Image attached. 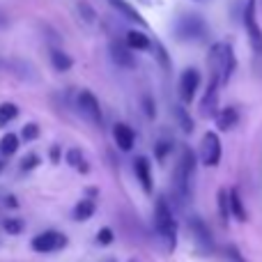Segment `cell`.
I'll list each match as a JSON object with an SVG mask.
<instances>
[{
	"instance_id": "7",
	"label": "cell",
	"mask_w": 262,
	"mask_h": 262,
	"mask_svg": "<svg viewBox=\"0 0 262 262\" xmlns=\"http://www.w3.org/2000/svg\"><path fill=\"white\" fill-rule=\"evenodd\" d=\"M198 85H200V72L193 67L184 69L180 76V99L182 104H191L195 97V92H198Z\"/></svg>"
},
{
	"instance_id": "9",
	"label": "cell",
	"mask_w": 262,
	"mask_h": 262,
	"mask_svg": "<svg viewBox=\"0 0 262 262\" xmlns=\"http://www.w3.org/2000/svg\"><path fill=\"white\" fill-rule=\"evenodd\" d=\"M189 228H191V235H193L198 249L203 251V253H209V251H212V232L207 230L205 221L200 216H191L189 219Z\"/></svg>"
},
{
	"instance_id": "32",
	"label": "cell",
	"mask_w": 262,
	"mask_h": 262,
	"mask_svg": "<svg viewBox=\"0 0 262 262\" xmlns=\"http://www.w3.org/2000/svg\"><path fill=\"white\" fill-rule=\"evenodd\" d=\"M49 154H51V161H53V163H55V161H60V147H58V145H53Z\"/></svg>"
},
{
	"instance_id": "14",
	"label": "cell",
	"mask_w": 262,
	"mask_h": 262,
	"mask_svg": "<svg viewBox=\"0 0 262 262\" xmlns=\"http://www.w3.org/2000/svg\"><path fill=\"white\" fill-rule=\"evenodd\" d=\"M237 118H239V115H237V111L232 108V106H228V108H223L221 113L216 115V127L221 131H230L237 124Z\"/></svg>"
},
{
	"instance_id": "29",
	"label": "cell",
	"mask_w": 262,
	"mask_h": 262,
	"mask_svg": "<svg viewBox=\"0 0 262 262\" xmlns=\"http://www.w3.org/2000/svg\"><path fill=\"white\" fill-rule=\"evenodd\" d=\"M226 253H228V258H230L232 262H246V260L239 255V251H237L235 246H228V249H226Z\"/></svg>"
},
{
	"instance_id": "34",
	"label": "cell",
	"mask_w": 262,
	"mask_h": 262,
	"mask_svg": "<svg viewBox=\"0 0 262 262\" xmlns=\"http://www.w3.org/2000/svg\"><path fill=\"white\" fill-rule=\"evenodd\" d=\"M0 170H3V163H0Z\"/></svg>"
},
{
	"instance_id": "30",
	"label": "cell",
	"mask_w": 262,
	"mask_h": 262,
	"mask_svg": "<svg viewBox=\"0 0 262 262\" xmlns=\"http://www.w3.org/2000/svg\"><path fill=\"white\" fill-rule=\"evenodd\" d=\"M157 55H159V62H163V67H170V60H168V55H166V51H163L161 49V46H159V49H157Z\"/></svg>"
},
{
	"instance_id": "35",
	"label": "cell",
	"mask_w": 262,
	"mask_h": 262,
	"mask_svg": "<svg viewBox=\"0 0 262 262\" xmlns=\"http://www.w3.org/2000/svg\"><path fill=\"white\" fill-rule=\"evenodd\" d=\"M131 262H136V260H131Z\"/></svg>"
},
{
	"instance_id": "21",
	"label": "cell",
	"mask_w": 262,
	"mask_h": 262,
	"mask_svg": "<svg viewBox=\"0 0 262 262\" xmlns=\"http://www.w3.org/2000/svg\"><path fill=\"white\" fill-rule=\"evenodd\" d=\"M3 228H5V232H9V235H21L26 223H23L21 219H5Z\"/></svg>"
},
{
	"instance_id": "5",
	"label": "cell",
	"mask_w": 262,
	"mask_h": 262,
	"mask_svg": "<svg viewBox=\"0 0 262 262\" xmlns=\"http://www.w3.org/2000/svg\"><path fill=\"white\" fill-rule=\"evenodd\" d=\"M244 26L249 32V41L253 46L255 53H262V28L258 26V18H255V0H249L244 7Z\"/></svg>"
},
{
	"instance_id": "18",
	"label": "cell",
	"mask_w": 262,
	"mask_h": 262,
	"mask_svg": "<svg viewBox=\"0 0 262 262\" xmlns=\"http://www.w3.org/2000/svg\"><path fill=\"white\" fill-rule=\"evenodd\" d=\"M18 149V136L16 134H5L3 138H0V152L3 154H14Z\"/></svg>"
},
{
	"instance_id": "19",
	"label": "cell",
	"mask_w": 262,
	"mask_h": 262,
	"mask_svg": "<svg viewBox=\"0 0 262 262\" xmlns=\"http://www.w3.org/2000/svg\"><path fill=\"white\" fill-rule=\"evenodd\" d=\"M16 115H18L16 104H9V101L0 104V127H5L7 122H12V120L16 118Z\"/></svg>"
},
{
	"instance_id": "16",
	"label": "cell",
	"mask_w": 262,
	"mask_h": 262,
	"mask_svg": "<svg viewBox=\"0 0 262 262\" xmlns=\"http://www.w3.org/2000/svg\"><path fill=\"white\" fill-rule=\"evenodd\" d=\"M51 64H53L58 72H69V69H72V58H69L67 53H62V51L53 49L51 51Z\"/></svg>"
},
{
	"instance_id": "13",
	"label": "cell",
	"mask_w": 262,
	"mask_h": 262,
	"mask_svg": "<svg viewBox=\"0 0 262 262\" xmlns=\"http://www.w3.org/2000/svg\"><path fill=\"white\" fill-rule=\"evenodd\" d=\"M127 46L129 49H136V51H147L149 46H152V41H149V37L145 35V32L129 30L127 32Z\"/></svg>"
},
{
	"instance_id": "6",
	"label": "cell",
	"mask_w": 262,
	"mask_h": 262,
	"mask_svg": "<svg viewBox=\"0 0 262 262\" xmlns=\"http://www.w3.org/2000/svg\"><path fill=\"white\" fill-rule=\"evenodd\" d=\"M205 32H207V26L200 16H182L180 23H177V37L180 39H203Z\"/></svg>"
},
{
	"instance_id": "11",
	"label": "cell",
	"mask_w": 262,
	"mask_h": 262,
	"mask_svg": "<svg viewBox=\"0 0 262 262\" xmlns=\"http://www.w3.org/2000/svg\"><path fill=\"white\" fill-rule=\"evenodd\" d=\"M113 138H115V143H118V147L122 149V152H129V149L134 147V143H136L134 129H131L129 124H124V122H120V124H115L113 127Z\"/></svg>"
},
{
	"instance_id": "23",
	"label": "cell",
	"mask_w": 262,
	"mask_h": 262,
	"mask_svg": "<svg viewBox=\"0 0 262 262\" xmlns=\"http://www.w3.org/2000/svg\"><path fill=\"white\" fill-rule=\"evenodd\" d=\"M21 136H23V140H37L39 138V127H37V124H26Z\"/></svg>"
},
{
	"instance_id": "17",
	"label": "cell",
	"mask_w": 262,
	"mask_h": 262,
	"mask_svg": "<svg viewBox=\"0 0 262 262\" xmlns=\"http://www.w3.org/2000/svg\"><path fill=\"white\" fill-rule=\"evenodd\" d=\"M228 195H230V214L237 221H246V209H244V205H242L239 193H237V191H228Z\"/></svg>"
},
{
	"instance_id": "10",
	"label": "cell",
	"mask_w": 262,
	"mask_h": 262,
	"mask_svg": "<svg viewBox=\"0 0 262 262\" xmlns=\"http://www.w3.org/2000/svg\"><path fill=\"white\" fill-rule=\"evenodd\" d=\"M134 170H136V177H138L140 186H143V191H145V193H152V191H154V180H152V168H149V159H147V157H136Z\"/></svg>"
},
{
	"instance_id": "4",
	"label": "cell",
	"mask_w": 262,
	"mask_h": 262,
	"mask_svg": "<svg viewBox=\"0 0 262 262\" xmlns=\"http://www.w3.org/2000/svg\"><path fill=\"white\" fill-rule=\"evenodd\" d=\"M200 161L209 168L219 166V161H221V138L214 131L205 134L203 145H200Z\"/></svg>"
},
{
	"instance_id": "28",
	"label": "cell",
	"mask_w": 262,
	"mask_h": 262,
	"mask_svg": "<svg viewBox=\"0 0 262 262\" xmlns=\"http://www.w3.org/2000/svg\"><path fill=\"white\" fill-rule=\"evenodd\" d=\"M67 161L72 163V166H81V163H83L81 149H76V147H74V149H69V152H67Z\"/></svg>"
},
{
	"instance_id": "8",
	"label": "cell",
	"mask_w": 262,
	"mask_h": 262,
	"mask_svg": "<svg viewBox=\"0 0 262 262\" xmlns=\"http://www.w3.org/2000/svg\"><path fill=\"white\" fill-rule=\"evenodd\" d=\"M78 108L81 113L90 120L92 124H101V106H99V99L92 95L90 90H83L78 95Z\"/></svg>"
},
{
	"instance_id": "1",
	"label": "cell",
	"mask_w": 262,
	"mask_h": 262,
	"mask_svg": "<svg viewBox=\"0 0 262 262\" xmlns=\"http://www.w3.org/2000/svg\"><path fill=\"white\" fill-rule=\"evenodd\" d=\"M193 177H195V154L186 147L175 168V177H172L175 195L180 200H184V203H189L191 193H193Z\"/></svg>"
},
{
	"instance_id": "2",
	"label": "cell",
	"mask_w": 262,
	"mask_h": 262,
	"mask_svg": "<svg viewBox=\"0 0 262 262\" xmlns=\"http://www.w3.org/2000/svg\"><path fill=\"white\" fill-rule=\"evenodd\" d=\"M154 226H157V232L161 235V239L166 242L168 251H175V242H177V226L172 221L170 207H168V200L161 198L157 203V214H154Z\"/></svg>"
},
{
	"instance_id": "15",
	"label": "cell",
	"mask_w": 262,
	"mask_h": 262,
	"mask_svg": "<svg viewBox=\"0 0 262 262\" xmlns=\"http://www.w3.org/2000/svg\"><path fill=\"white\" fill-rule=\"evenodd\" d=\"M95 216V203L92 200H81V203L74 207V219L76 221H88V219Z\"/></svg>"
},
{
	"instance_id": "3",
	"label": "cell",
	"mask_w": 262,
	"mask_h": 262,
	"mask_svg": "<svg viewBox=\"0 0 262 262\" xmlns=\"http://www.w3.org/2000/svg\"><path fill=\"white\" fill-rule=\"evenodd\" d=\"M30 246L37 251V253H51V251H60L67 246V237L58 230H46L41 235H37L35 239L30 242Z\"/></svg>"
},
{
	"instance_id": "33",
	"label": "cell",
	"mask_w": 262,
	"mask_h": 262,
	"mask_svg": "<svg viewBox=\"0 0 262 262\" xmlns=\"http://www.w3.org/2000/svg\"><path fill=\"white\" fill-rule=\"evenodd\" d=\"M108 262H115V260H113V258H111V260H108Z\"/></svg>"
},
{
	"instance_id": "12",
	"label": "cell",
	"mask_w": 262,
	"mask_h": 262,
	"mask_svg": "<svg viewBox=\"0 0 262 262\" xmlns=\"http://www.w3.org/2000/svg\"><path fill=\"white\" fill-rule=\"evenodd\" d=\"M111 55H113V60L120 64V67H127V69H134L136 67V60H134V55H131L129 46L111 44Z\"/></svg>"
},
{
	"instance_id": "22",
	"label": "cell",
	"mask_w": 262,
	"mask_h": 262,
	"mask_svg": "<svg viewBox=\"0 0 262 262\" xmlns=\"http://www.w3.org/2000/svg\"><path fill=\"white\" fill-rule=\"evenodd\" d=\"M115 7H118L122 14H127V16L131 18V21H136V23H143V18L138 16V12H134V7H131V5H127V3H120V0H115Z\"/></svg>"
},
{
	"instance_id": "31",
	"label": "cell",
	"mask_w": 262,
	"mask_h": 262,
	"mask_svg": "<svg viewBox=\"0 0 262 262\" xmlns=\"http://www.w3.org/2000/svg\"><path fill=\"white\" fill-rule=\"evenodd\" d=\"M143 104H145V111H147V118H149V120H154V106H152V99L147 97V99H145Z\"/></svg>"
},
{
	"instance_id": "27",
	"label": "cell",
	"mask_w": 262,
	"mask_h": 262,
	"mask_svg": "<svg viewBox=\"0 0 262 262\" xmlns=\"http://www.w3.org/2000/svg\"><path fill=\"white\" fill-rule=\"evenodd\" d=\"M37 166H39V157H37V154H28V157L21 161L23 170H30V168H37Z\"/></svg>"
},
{
	"instance_id": "24",
	"label": "cell",
	"mask_w": 262,
	"mask_h": 262,
	"mask_svg": "<svg viewBox=\"0 0 262 262\" xmlns=\"http://www.w3.org/2000/svg\"><path fill=\"white\" fill-rule=\"evenodd\" d=\"M170 147H172V143H170V140H163V143H157V147H154V154H157V159H159V161L168 157V152H170Z\"/></svg>"
},
{
	"instance_id": "25",
	"label": "cell",
	"mask_w": 262,
	"mask_h": 262,
	"mask_svg": "<svg viewBox=\"0 0 262 262\" xmlns=\"http://www.w3.org/2000/svg\"><path fill=\"white\" fill-rule=\"evenodd\" d=\"M113 230H111V228H101L99 230V235H97V242H99L101 246H108L111 242H113Z\"/></svg>"
},
{
	"instance_id": "26",
	"label": "cell",
	"mask_w": 262,
	"mask_h": 262,
	"mask_svg": "<svg viewBox=\"0 0 262 262\" xmlns=\"http://www.w3.org/2000/svg\"><path fill=\"white\" fill-rule=\"evenodd\" d=\"M177 115H180V122H182V127H184V131L186 134H191V131H193V122H191V118L186 115V111L177 108Z\"/></svg>"
},
{
	"instance_id": "20",
	"label": "cell",
	"mask_w": 262,
	"mask_h": 262,
	"mask_svg": "<svg viewBox=\"0 0 262 262\" xmlns=\"http://www.w3.org/2000/svg\"><path fill=\"white\" fill-rule=\"evenodd\" d=\"M219 214H221V221L228 223V216H230V195L228 191H219Z\"/></svg>"
}]
</instances>
